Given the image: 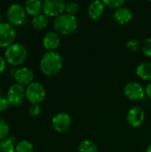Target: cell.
<instances>
[{"label":"cell","mask_w":151,"mask_h":152,"mask_svg":"<svg viewBox=\"0 0 151 152\" xmlns=\"http://www.w3.org/2000/svg\"><path fill=\"white\" fill-rule=\"evenodd\" d=\"M41 112V108L39 104H31L28 109V113L31 117H37Z\"/></svg>","instance_id":"27"},{"label":"cell","mask_w":151,"mask_h":152,"mask_svg":"<svg viewBox=\"0 0 151 152\" xmlns=\"http://www.w3.org/2000/svg\"><path fill=\"white\" fill-rule=\"evenodd\" d=\"M126 48L131 52H136L140 48V42L135 39L128 40L126 43Z\"/></svg>","instance_id":"26"},{"label":"cell","mask_w":151,"mask_h":152,"mask_svg":"<svg viewBox=\"0 0 151 152\" xmlns=\"http://www.w3.org/2000/svg\"><path fill=\"white\" fill-rule=\"evenodd\" d=\"M0 152H15V147L8 138L0 141Z\"/></svg>","instance_id":"21"},{"label":"cell","mask_w":151,"mask_h":152,"mask_svg":"<svg viewBox=\"0 0 151 152\" xmlns=\"http://www.w3.org/2000/svg\"><path fill=\"white\" fill-rule=\"evenodd\" d=\"M24 5L26 12L33 17L40 14L43 10V2L40 0H27Z\"/></svg>","instance_id":"16"},{"label":"cell","mask_w":151,"mask_h":152,"mask_svg":"<svg viewBox=\"0 0 151 152\" xmlns=\"http://www.w3.org/2000/svg\"><path fill=\"white\" fill-rule=\"evenodd\" d=\"M78 152H98V148L93 142L84 140L78 146Z\"/></svg>","instance_id":"19"},{"label":"cell","mask_w":151,"mask_h":152,"mask_svg":"<svg viewBox=\"0 0 151 152\" xmlns=\"http://www.w3.org/2000/svg\"><path fill=\"white\" fill-rule=\"evenodd\" d=\"M5 66H6V61L3 56L0 55V75L4 71Z\"/></svg>","instance_id":"29"},{"label":"cell","mask_w":151,"mask_h":152,"mask_svg":"<svg viewBox=\"0 0 151 152\" xmlns=\"http://www.w3.org/2000/svg\"><path fill=\"white\" fill-rule=\"evenodd\" d=\"M6 18L12 26H20L26 19V10L20 4H12L7 9Z\"/></svg>","instance_id":"5"},{"label":"cell","mask_w":151,"mask_h":152,"mask_svg":"<svg viewBox=\"0 0 151 152\" xmlns=\"http://www.w3.org/2000/svg\"><path fill=\"white\" fill-rule=\"evenodd\" d=\"M71 117L66 112L57 113L52 119L53 128L58 133H65L71 126Z\"/></svg>","instance_id":"10"},{"label":"cell","mask_w":151,"mask_h":152,"mask_svg":"<svg viewBox=\"0 0 151 152\" xmlns=\"http://www.w3.org/2000/svg\"><path fill=\"white\" fill-rule=\"evenodd\" d=\"M136 75L142 80H151V63L142 62L136 68Z\"/></svg>","instance_id":"17"},{"label":"cell","mask_w":151,"mask_h":152,"mask_svg":"<svg viewBox=\"0 0 151 152\" xmlns=\"http://www.w3.org/2000/svg\"><path fill=\"white\" fill-rule=\"evenodd\" d=\"M15 152H34V147L28 141L22 140L16 144Z\"/></svg>","instance_id":"20"},{"label":"cell","mask_w":151,"mask_h":152,"mask_svg":"<svg viewBox=\"0 0 151 152\" xmlns=\"http://www.w3.org/2000/svg\"><path fill=\"white\" fill-rule=\"evenodd\" d=\"M65 12L68 14L76 16V14L78 12V4L76 2H69V3H67Z\"/></svg>","instance_id":"24"},{"label":"cell","mask_w":151,"mask_h":152,"mask_svg":"<svg viewBox=\"0 0 151 152\" xmlns=\"http://www.w3.org/2000/svg\"><path fill=\"white\" fill-rule=\"evenodd\" d=\"M27 57V48L20 43H13L4 51V59L6 62L12 66H19L22 64L26 61Z\"/></svg>","instance_id":"3"},{"label":"cell","mask_w":151,"mask_h":152,"mask_svg":"<svg viewBox=\"0 0 151 152\" xmlns=\"http://www.w3.org/2000/svg\"><path fill=\"white\" fill-rule=\"evenodd\" d=\"M64 0H44L43 2V12L48 17H58L64 13L66 9Z\"/></svg>","instance_id":"6"},{"label":"cell","mask_w":151,"mask_h":152,"mask_svg":"<svg viewBox=\"0 0 151 152\" xmlns=\"http://www.w3.org/2000/svg\"><path fill=\"white\" fill-rule=\"evenodd\" d=\"M142 52L145 56L151 58V38H145L142 41Z\"/></svg>","instance_id":"23"},{"label":"cell","mask_w":151,"mask_h":152,"mask_svg":"<svg viewBox=\"0 0 151 152\" xmlns=\"http://www.w3.org/2000/svg\"><path fill=\"white\" fill-rule=\"evenodd\" d=\"M26 99L31 104H39L44 100L45 89L38 82H32L26 87Z\"/></svg>","instance_id":"4"},{"label":"cell","mask_w":151,"mask_h":152,"mask_svg":"<svg viewBox=\"0 0 151 152\" xmlns=\"http://www.w3.org/2000/svg\"><path fill=\"white\" fill-rule=\"evenodd\" d=\"M13 78L17 84L20 86H28L29 84L33 82L34 72L27 67H21V68L15 69L14 74H13Z\"/></svg>","instance_id":"12"},{"label":"cell","mask_w":151,"mask_h":152,"mask_svg":"<svg viewBox=\"0 0 151 152\" xmlns=\"http://www.w3.org/2000/svg\"><path fill=\"white\" fill-rule=\"evenodd\" d=\"M78 21L76 16L68 13H63L56 17L53 20V28L58 34L69 35L75 32L77 28Z\"/></svg>","instance_id":"2"},{"label":"cell","mask_w":151,"mask_h":152,"mask_svg":"<svg viewBox=\"0 0 151 152\" xmlns=\"http://www.w3.org/2000/svg\"><path fill=\"white\" fill-rule=\"evenodd\" d=\"M10 102H8L7 98H4L3 96L0 97V112H3L4 110H6L9 106H10Z\"/></svg>","instance_id":"28"},{"label":"cell","mask_w":151,"mask_h":152,"mask_svg":"<svg viewBox=\"0 0 151 152\" xmlns=\"http://www.w3.org/2000/svg\"><path fill=\"white\" fill-rule=\"evenodd\" d=\"M146 152H151V144L149 146V147H148V149H147Z\"/></svg>","instance_id":"32"},{"label":"cell","mask_w":151,"mask_h":152,"mask_svg":"<svg viewBox=\"0 0 151 152\" xmlns=\"http://www.w3.org/2000/svg\"><path fill=\"white\" fill-rule=\"evenodd\" d=\"M0 23H1V13H0Z\"/></svg>","instance_id":"33"},{"label":"cell","mask_w":151,"mask_h":152,"mask_svg":"<svg viewBox=\"0 0 151 152\" xmlns=\"http://www.w3.org/2000/svg\"><path fill=\"white\" fill-rule=\"evenodd\" d=\"M104 9L105 4H103V1L94 0L89 4L87 7V14L92 20H98L102 16Z\"/></svg>","instance_id":"14"},{"label":"cell","mask_w":151,"mask_h":152,"mask_svg":"<svg viewBox=\"0 0 151 152\" xmlns=\"http://www.w3.org/2000/svg\"><path fill=\"white\" fill-rule=\"evenodd\" d=\"M8 139H9L12 142H15V137H14V136H10V137H8Z\"/></svg>","instance_id":"31"},{"label":"cell","mask_w":151,"mask_h":152,"mask_svg":"<svg viewBox=\"0 0 151 152\" xmlns=\"http://www.w3.org/2000/svg\"><path fill=\"white\" fill-rule=\"evenodd\" d=\"M125 3V0H104L103 4L107 6H109V8H115L117 9L121 6H123V4Z\"/></svg>","instance_id":"25"},{"label":"cell","mask_w":151,"mask_h":152,"mask_svg":"<svg viewBox=\"0 0 151 152\" xmlns=\"http://www.w3.org/2000/svg\"><path fill=\"white\" fill-rule=\"evenodd\" d=\"M113 18L117 23L120 25H125L132 20L133 12L129 8L121 6L115 10V12H113Z\"/></svg>","instance_id":"15"},{"label":"cell","mask_w":151,"mask_h":152,"mask_svg":"<svg viewBox=\"0 0 151 152\" xmlns=\"http://www.w3.org/2000/svg\"><path fill=\"white\" fill-rule=\"evenodd\" d=\"M63 61L60 53L55 51L46 52L40 60V70L47 77L57 75L62 68Z\"/></svg>","instance_id":"1"},{"label":"cell","mask_w":151,"mask_h":152,"mask_svg":"<svg viewBox=\"0 0 151 152\" xmlns=\"http://www.w3.org/2000/svg\"><path fill=\"white\" fill-rule=\"evenodd\" d=\"M145 94H146V95H147L149 98H150L151 99V83L148 84V85L146 86V87H145Z\"/></svg>","instance_id":"30"},{"label":"cell","mask_w":151,"mask_h":152,"mask_svg":"<svg viewBox=\"0 0 151 152\" xmlns=\"http://www.w3.org/2000/svg\"><path fill=\"white\" fill-rule=\"evenodd\" d=\"M23 86H20L17 83L12 85L8 91L6 98L12 106H19L23 103L26 98V92Z\"/></svg>","instance_id":"8"},{"label":"cell","mask_w":151,"mask_h":152,"mask_svg":"<svg viewBox=\"0 0 151 152\" xmlns=\"http://www.w3.org/2000/svg\"><path fill=\"white\" fill-rule=\"evenodd\" d=\"M61 44V37L57 32L49 31L43 37V46L47 52L54 51Z\"/></svg>","instance_id":"13"},{"label":"cell","mask_w":151,"mask_h":152,"mask_svg":"<svg viewBox=\"0 0 151 152\" xmlns=\"http://www.w3.org/2000/svg\"><path fill=\"white\" fill-rule=\"evenodd\" d=\"M9 133L10 127L8 124L4 119H0V141L5 140V138L8 137Z\"/></svg>","instance_id":"22"},{"label":"cell","mask_w":151,"mask_h":152,"mask_svg":"<svg viewBox=\"0 0 151 152\" xmlns=\"http://www.w3.org/2000/svg\"><path fill=\"white\" fill-rule=\"evenodd\" d=\"M16 37L14 27L9 22L0 23V47L7 48L13 44Z\"/></svg>","instance_id":"7"},{"label":"cell","mask_w":151,"mask_h":152,"mask_svg":"<svg viewBox=\"0 0 151 152\" xmlns=\"http://www.w3.org/2000/svg\"><path fill=\"white\" fill-rule=\"evenodd\" d=\"M48 22H49V18L44 13H40L33 17L31 20V24L33 28L36 30H41L46 28L48 25Z\"/></svg>","instance_id":"18"},{"label":"cell","mask_w":151,"mask_h":152,"mask_svg":"<svg viewBox=\"0 0 151 152\" xmlns=\"http://www.w3.org/2000/svg\"><path fill=\"white\" fill-rule=\"evenodd\" d=\"M124 94L127 99L132 101L142 100L146 95L145 88H143V86L140 83L135 81L129 82L125 86Z\"/></svg>","instance_id":"9"},{"label":"cell","mask_w":151,"mask_h":152,"mask_svg":"<svg viewBox=\"0 0 151 152\" xmlns=\"http://www.w3.org/2000/svg\"><path fill=\"white\" fill-rule=\"evenodd\" d=\"M145 119V111L140 106L132 107L126 114V121L132 127L137 128L142 126Z\"/></svg>","instance_id":"11"}]
</instances>
